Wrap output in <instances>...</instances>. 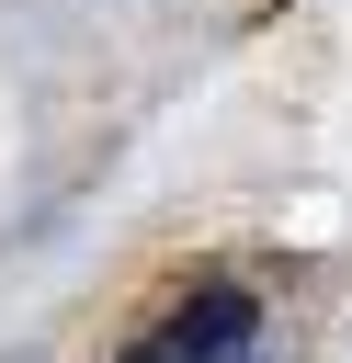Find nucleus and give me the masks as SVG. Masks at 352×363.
<instances>
[{
	"label": "nucleus",
	"mask_w": 352,
	"mask_h": 363,
	"mask_svg": "<svg viewBox=\"0 0 352 363\" xmlns=\"http://www.w3.org/2000/svg\"><path fill=\"white\" fill-rule=\"evenodd\" d=\"M284 352H295L284 295H273L250 261H204V272H182V284L148 306V329H136L114 363H284Z\"/></svg>",
	"instance_id": "obj_1"
}]
</instances>
